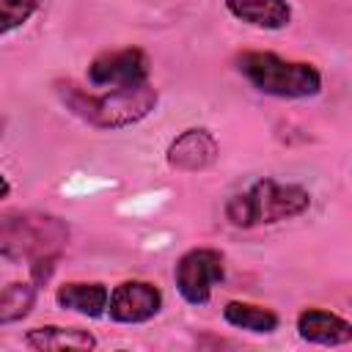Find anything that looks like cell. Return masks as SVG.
Returning a JSON list of instances; mask_svg holds the SVG:
<instances>
[{
    "mask_svg": "<svg viewBox=\"0 0 352 352\" xmlns=\"http://www.w3.org/2000/svg\"><path fill=\"white\" fill-rule=\"evenodd\" d=\"M58 96L63 99V104L80 116L82 121L94 124V126H126L140 121L143 116L151 113V107L157 104V91L143 82V85H129V88H110L104 96H94L85 94L77 82L72 80H60L55 82Z\"/></svg>",
    "mask_w": 352,
    "mask_h": 352,
    "instance_id": "6da1fadb",
    "label": "cell"
},
{
    "mask_svg": "<svg viewBox=\"0 0 352 352\" xmlns=\"http://www.w3.org/2000/svg\"><path fill=\"white\" fill-rule=\"evenodd\" d=\"M69 242V228L63 220L41 212H11L0 223V248L6 258L58 261L60 250Z\"/></svg>",
    "mask_w": 352,
    "mask_h": 352,
    "instance_id": "7a4b0ae2",
    "label": "cell"
},
{
    "mask_svg": "<svg viewBox=\"0 0 352 352\" xmlns=\"http://www.w3.org/2000/svg\"><path fill=\"white\" fill-rule=\"evenodd\" d=\"M311 198L297 184H278L272 179L256 182L248 192H239L228 201L226 214L234 226L250 228L258 223H278L308 209Z\"/></svg>",
    "mask_w": 352,
    "mask_h": 352,
    "instance_id": "3957f363",
    "label": "cell"
},
{
    "mask_svg": "<svg viewBox=\"0 0 352 352\" xmlns=\"http://www.w3.org/2000/svg\"><path fill=\"white\" fill-rule=\"evenodd\" d=\"M239 72L258 91L272 96H314L322 85V77L311 63L283 60L272 52H245L239 58Z\"/></svg>",
    "mask_w": 352,
    "mask_h": 352,
    "instance_id": "277c9868",
    "label": "cell"
},
{
    "mask_svg": "<svg viewBox=\"0 0 352 352\" xmlns=\"http://www.w3.org/2000/svg\"><path fill=\"white\" fill-rule=\"evenodd\" d=\"M173 275L182 297L192 305H204L212 294V286L223 280V256L209 248L190 250L179 258Z\"/></svg>",
    "mask_w": 352,
    "mask_h": 352,
    "instance_id": "5b68a950",
    "label": "cell"
},
{
    "mask_svg": "<svg viewBox=\"0 0 352 352\" xmlns=\"http://www.w3.org/2000/svg\"><path fill=\"white\" fill-rule=\"evenodd\" d=\"M148 77V58L140 50H116L99 55L88 66V82L96 88L143 85Z\"/></svg>",
    "mask_w": 352,
    "mask_h": 352,
    "instance_id": "8992f818",
    "label": "cell"
},
{
    "mask_svg": "<svg viewBox=\"0 0 352 352\" xmlns=\"http://www.w3.org/2000/svg\"><path fill=\"white\" fill-rule=\"evenodd\" d=\"M162 305V294L160 289H154L151 283L143 280H126L121 286H116L113 297H110V316L116 322H146L151 319Z\"/></svg>",
    "mask_w": 352,
    "mask_h": 352,
    "instance_id": "52a82bcc",
    "label": "cell"
},
{
    "mask_svg": "<svg viewBox=\"0 0 352 352\" xmlns=\"http://www.w3.org/2000/svg\"><path fill=\"white\" fill-rule=\"evenodd\" d=\"M214 160H217V143L206 129H187L168 148V162L176 170H204Z\"/></svg>",
    "mask_w": 352,
    "mask_h": 352,
    "instance_id": "ba28073f",
    "label": "cell"
},
{
    "mask_svg": "<svg viewBox=\"0 0 352 352\" xmlns=\"http://www.w3.org/2000/svg\"><path fill=\"white\" fill-rule=\"evenodd\" d=\"M297 330H300V336L305 341L324 344V346H338V344L352 341V327L341 316L319 311V308L302 311L300 319H297Z\"/></svg>",
    "mask_w": 352,
    "mask_h": 352,
    "instance_id": "9c48e42d",
    "label": "cell"
},
{
    "mask_svg": "<svg viewBox=\"0 0 352 352\" xmlns=\"http://www.w3.org/2000/svg\"><path fill=\"white\" fill-rule=\"evenodd\" d=\"M228 11L258 28H283L292 16L286 0H226Z\"/></svg>",
    "mask_w": 352,
    "mask_h": 352,
    "instance_id": "30bf717a",
    "label": "cell"
},
{
    "mask_svg": "<svg viewBox=\"0 0 352 352\" xmlns=\"http://www.w3.org/2000/svg\"><path fill=\"white\" fill-rule=\"evenodd\" d=\"M30 349H94L96 341L91 333L77 327H36L25 336Z\"/></svg>",
    "mask_w": 352,
    "mask_h": 352,
    "instance_id": "8fae6325",
    "label": "cell"
},
{
    "mask_svg": "<svg viewBox=\"0 0 352 352\" xmlns=\"http://www.w3.org/2000/svg\"><path fill=\"white\" fill-rule=\"evenodd\" d=\"M107 297L110 294L102 283H66L58 289V302L85 316H99L107 308Z\"/></svg>",
    "mask_w": 352,
    "mask_h": 352,
    "instance_id": "7c38bea8",
    "label": "cell"
},
{
    "mask_svg": "<svg viewBox=\"0 0 352 352\" xmlns=\"http://www.w3.org/2000/svg\"><path fill=\"white\" fill-rule=\"evenodd\" d=\"M223 316L234 327L253 330V333H272L278 327V316L272 311L258 308V305H248V302H228Z\"/></svg>",
    "mask_w": 352,
    "mask_h": 352,
    "instance_id": "4fadbf2b",
    "label": "cell"
},
{
    "mask_svg": "<svg viewBox=\"0 0 352 352\" xmlns=\"http://www.w3.org/2000/svg\"><path fill=\"white\" fill-rule=\"evenodd\" d=\"M33 294H36V286L30 283H8L0 297V322L8 324L14 319H22L33 305Z\"/></svg>",
    "mask_w": 352,
    "mask_h": 352,
    "instance_id": "5bb4252c",
    "label": "cell"
},
{
    "mask_svg": "<svg viewBox=\"0 0 352 352\" xmlns=\"http://www.w3.org/2000/svg\"><path fill=\"white\" fill-rule=\"evenodd\" d=\"M36 8H38V0H0V11H3V33L14 30L16 25H22Z\"/></svg>",
    "mask_w": 352,
    "mask_h": 352,
    "instance_id": "9a60e30c",
    "label": "cell"
}]
</instances>
